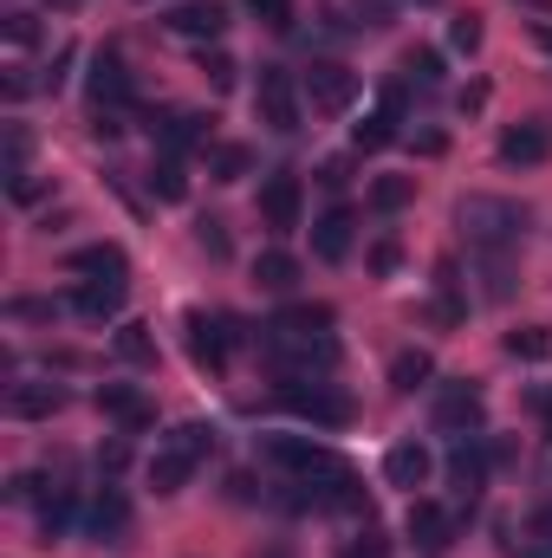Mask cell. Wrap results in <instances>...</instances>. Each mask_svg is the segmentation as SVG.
Returning <instances> with one entry per match:
<instances>
[{"label":"cell","mask_w":552,"mask_h":558,"mask_svg":"<svg viewBox=\"0 0 552 558\" xmlns=\"http://www.w3.org/2000/svg\"><path fill=\"white\" fill-rule=\"evenodd\" d=\"M215 454V422H176L163 441H156V454H149V487L169 500V494H182L195 474H202V461Z\"/></svg>","instance_id":"cell-1"},{"label":"cell","mask_w":552,"mask_h":558,"mask_svg":"<svg viewBox=\"0 0 552 558\" xmlns=\"http://www.w3.org/2000/svg\"><path fill=\"white\" fill-rule=\"evenodd\" d=\"M455 221H461V234H468L475 254H514L527 241V208L507 202V195H468L455 208Z\"/></svg>","instance_id":"cell-2"},{"label":"cell","mask_w":552,"mask_h":558,"mask_svg":"<svg viewBox=\"0 0 552 558\" xmlns=\"http://www.w3.org/2000/svg\"><path fill=\"white\" fill-rule=\"evenodd\" d=\"M261 351H267V364L279 377H332V364H338L332 331H292V325H274V318L261 331Z\"/></svg>","instance_id":"cell-3"},{"label":"cell","mask_w":552,"mask_h":558,"mask_svg":"<svg viewBox=\"0 0 552 558\" xmlns=\"http://www.w3.org/2000/svg\"><path fill=\"white\" fill-rule=\"evenodd\" d=\"M279 403H286V416L312 422V428H351L358 422V403L325 377H279Z\"/></svg>","instance_id":"cell-4"},{"label":"cell","mask_w":552,"mask_h":558,"mask_svg":"<svg viewBox=\"0 0 552 558\" xmlns=\"http://www.w3.org/2000/svg\"><path fill=\"white\" fill-rule=\"evenodd\" d=\"M254 111H261V124H267V131L292 137V131H299V118H305V85H299L286 65H261V85H254Z\"/></svg>","instance_id":"cell-5"},{"label":"cell","mask_w":552,"mask_h":558,"mask_svg":"<svg viewBox=\"0 0 552 558\" xmlns=\"http://www.w3.org/2000/svg\"><path fill=\"white\" fill-rule=\"evenodd\" d=\"M85 92H92V111H118V118L137 111V78H131V65H124L118 46H98V52H92Z\"/></svg>","instance_id":"cell-6"},{"label":"cell","mask_w":552,"mask_h":558,"mask_svg":"<svg viewBox=\"0 0 552 558\" xmlns=\"http://www.w3.org/2000/svg\"><path fill=\"white\" fill-rule=\"evenodd\" d=\"M261 454L274 461L279 474H292V481H319V474L345 468V454H332V448L312 441V435H261Z\"/></svg>","instance_id":"cell-7"},{"label":"cell","mask_w":552,"mask_h":558,"mask_svg":"<svg viewBox=\"0 0 552 558\" xmlns=\"http://www.w3.org/2000/svg\"><path fill=\"white\" fill-rule=\"evenodd\" d=\"M299 85H305V105H312L319 118H345V111L358 105V72H345L338 59H312V72H305Z\"/></svg>","instance_id":"cell-8"},{"label":"cell","mask_w":552,"mask_h":558,"mask_svg":"<svg viewBox=\"0 0 552 558\" xmlns=\"http://www.w3.org/2000/svg\"><path fill=\"white\" fill-rule=\"evenodd\" d=\"M261 221L274 234H299L305 228V182H299V169H274L261 182Z\"/></svg>","instance_id":"cell-9"},{"label":"cell","mask_w":552,"mask_h":558,"mask_svg":"<svg viewBox=\"0 0 552 558\" xmlns=\"http://www.w3.org/2000/svg\"><path fill=\"white\" fill-rule=\"evenodd\" d=\"M481 422H488V397L475 384H461V377L435 384V428L442 435H481Z\"/></svg>","instance_id":"cell-10"},{"label":"cell","mask_w":552,"mask_h":558,"mask_svg":"<svg viewBox=\"0 0 552 558\" xmlns=\"http://www.w3.org/2000/svg\"><path fill=\"white\" fill-rule=\"evenodd\" d=\"M189 325V357L202 364V371H228V357H235V318H221V312H189L182 318Z\"/></svg>","instance_id":"cell-11"},{"label":"cell","mask_w":552,"mask_h":558,"mask_svg":"<svg viewBox=\"0 0 552 558\" xmlns=\"http://www.w3.org/2000/svg\"><path fill=\"white\" fill-rule=\"evenodd\" d=\"M124 533H131V494L118 481H105L98 500L85 507V539L92 546H124Z\"/></svg>","instance_id":"cell-12"},{"label":"cell","mask_w":552,"mask_h":558,"mask_svg":"<svg viewBox=\"0 0 552 558\" xmlns=\"http://www.w3.org/2000/svg\"><path fill=\"white\" fill-rule=\"evenodd\" d=\"M0 410H7L13 422H52L59 410H65V384H52V377H13Z\"/></svg>","instance_id":"cell-13"},{"label":"cell","mask_w":552,"mask_h":558,"mask_svg":"<svg viewBox=\"0 0 552 558\" xmlns=\"http://www.w3.org/2000/svg\"><path fill=\"white\" fill-rule=\"evenodd\" d=\"M163 26H169L176 39H202V46H215V39L228 33V7H221V0H176V7L163 13Z\"/></svg>","instance_id":"cell-14"},{"label":"cell","mask_w":552,"mask_h":558,"mask_svg":"<svg viewBox=\"0 0 552 558\" xmlns=\"http://www.w3.org/2000/svg\"><path fill=\"white\" fill-rule=\"evenodd\" d=\"M149 131H156V149H163V156H189V149H208L215 118H208V111H163Z\"/></svg>","instance_id":"cell-15"},{"label":"cell","mask_w":552,"mask_h":558,"mask_svg":"<svg viewBox=\"0 0 552 558\" xmlns=\"http://www.w3.org/2000/svg\"><path fill=\"white\" fill-rule=\"evenodd\" d=\"M124 299H131V279H79V286L65 292V312H79V318L105 325V318H118V312H124Z\"/></svg>","instance_id":"cell-16"},{"label":"cell","mask_w":552,"mask_h":558,"mask_svg":"<svg viewBox=\"0 0 552 558\" xmlns=\"http://www.w3.org/2000/svg\"><path fill=\"white\" fill-rule=\"evenodd\" d=\"M98 410H105V416L118 422L124 435H143V428L156 422V403L143 397L137 384H98Z\"/></svg>","instance_id":"cell-17"},{"label":"cell","mask_w":552,"mask_h":558,"mask_svg":"<svg viewBox=\"0 0 552 558\" xmlns=\"http://www.w3.org/2000/svg\"><path fill=\"white\" fill-rule=\"evenodd\" d=\"M404 533H410L416 553H448V539H455V513H448V507H435V500H410Z\"/></svg>","instance_id":"cell-18"},{"label":"cell","mask_w":552,"mask_h":558,"mask_svg":"<svg viewBox=\"0 0 552 558\" xmlns=\"http://www.w3.org/2000/svg\"><path fill=\"white\" fill-rule=\"evenodd\" d=\"M351 234H358V221H351V208H325V215L312 221V260H325V267H338V260L351 254Z\"/></svg>","instance_id":"cell-19"},{"label":"cell","mask_w":552,"mask_h":558,"mask_svg":"<svg viewBox=\"0 0 552 558\" xmlns=\"http://www.w3.org/2000/svg\"><path fill=\"white\" fill-rule=\"evenodd\" d=\"M547 156H552L547 124H507V131H501V162H507V169H533V162H547Z\"/></svg>","instance_id":"cell-20"},{"label":"cell","mask_w":552,"mask_h":558,"mask_svg":"<svg viewBox=\"0 0 552 558\" xmlns=\"http://www.w3.org/2000/svg\"><path fill=\"white\" fill-rule=\"evenodd\" d=\"M429 474H435V454H429V448H422V441H397V448H391V454H384V481H391V487H429Z\"/></svg>","instance_id":"cell-21"},{"label":"cell","mask_w":552,"mask_h":558,"mask_svg":"<svg viewBox=\"0 0 552 558\" xmlns=\"http://www.w3.org/2000/svg\"><path fill=\"white\" fill-rule=\"evenodd\" d=\"M468 279H461V267L455 260H435V299H429V318L435 325H461L468 318V292H461Z\"/></svg>","instance_id":"cell-22"},{"label":"cell","mask_w":552,"mask_h":558,"mask_svg":"<svg viewBox=\"0 0 552 558\" xmlns=\"http://www.w3.org/2000/svg\"><path fill=\"white\" fill-rule=\"evenodd\" d=\"M124 247L118 241H92V247H72L65 254V274H92V279H124Z\"/></svg>","instance_id":"cell-23"},{"label":"cell","mask_w":552,"mask_h":558,"mask_svg":"<svg viewBox=\"0 0 552 558\" xmlns=\"http://www.w3.org/2000/svg\"><path fill=\"white\" fill-rule=\"evenodd\" d=\"M72 526H85V513H79V494H72V487H52V494L39 500V539L52 546V539H65Z\"/></svg>","instance_id":"cell-24"},{"label":"cell","mask_w":552,"mask_h":558,"mask_svg":"<svg viewBox=\"0 0 552 558\" xmlns=\"http://www.w3.org/2000/svg\"><path fill=\"white\" fill-rule=\"evenodd\" d=\"M364 202H371V215H404L416 202V175H377L364 189Z\"/></svg>","instance_id":"cell-25"},{"label":"cell","mask_w":552,"mask_h":558,"mask_svg":"<svg viewBox=\"0 0 552 558\" xmlns=\"http://www.w3.org/2000/svg\"><path fill=\"white\" fill-rule=\"evenodd\" d=\"M149 195H156V202H189V169H182V156H156V162H149Z\"/></svg>","instance_id":"cell-26"},{"label":"cell","mask_w":552,"mask_h":558,"mask_svg":"<svg viewBox=\"0 0 552 558\" xmlns=\"http://www.w3.org/2000/svg\"><path fill=\"white\" fill-rule=\"evenodd\" d=\"M429 377H435V357H429V351H397V357H391V390H404V397H410V390H422V384H429Z\"/></svg>","instance_id":"cell-27"},{"label":"cell","mask_w":552,"mask_h":558,"mask_svg":"<svg viewBox=\"0 0 552 558\" xmlns=\"http://www.w3.org/2000/svg\"><path fill=\"white\" fill-rule=\"evenodd\" d=\"M299 274H305V267H299L286 247H267V254L254 260V279H261L267 292H292V286H299Z\"/></svg>","instance_id":"cell-28"},{"label":"cell","mask_w":552,"mask_h":558,"mask_svg":"<svg viewBox=\"0 0 552 558\" xmlns=\"http://www.w3.org/2000/svg\"><path fill=\"white\" fill-rule=\"evenodd\" d=\"M111 351H118V357H124V364H156V338H149V325H143V318H124V325H118V338H111Z\"/></svg>","instance_id":"cell-29"},{"label":"cell","mask_w":552,"mask_h":558,"mask_svg":"<svg viewBox=\"0 0 552 558\" xmlns=\"http://www.w3.org/2000/svg\"><path fill=\"white\" fill-rule=\"evenodd\" d=\"M507 357H520V364H552V325H520V331H507Z\"/></svg>","instance_id":"cell-30"},{"label":"cell","mask_w":552,"mask_h":558,"mask_svg":"<svg viewBox=\"0 0 552 558\" xmlns=\"http://www.w3.org/2000/svg\"><path fill=\"white\" fill-rule=\"evenodd\" d=\"M248 169H254V149H248V143H215V149H208V175H215V182H241Z\"/></svg>","instance_id":"cell-31"},{"label":"cell","mask_w":552,"mask_h":558,"mask_svg":"<svg viewBox=\"0 0 552 558\" xmlns=\"http://www.w3.org/2000/svg\"><path fill=\"white\" fill-rule=\"evenodd\" d=\"M448 72H442V52L435 46H410L404 52V85H422V92H435Z\"/></svg>","instance_id":"cell-32"},{"label":"cell","mask_w":552,"mask_h":558,"mask_svg":"<svg viewBox=\"0 0 552 558\" xmlns=\"http://www.w3.org/2000/svg\"><path fill=\"white\" fill-rule=\"evenodd\" d=\"M391 143H397V118H391V111H371V118L351 131V149H358V156H371V149H391Z\"/></svg>","instance_id":"cell-33"},{"label":"cell","mask_w":552,"mask_h":558,"mask_svg":"<svg viewBox=\"0 0 552 558\" xmlns=\"http://www.w3.org/2000/svg\"><path fill=\"white\" fill-rule=\"evenodd\" d=\"M481 292L501 305L514 292V254H481Z\"/></svg>","instance_id":"cell-34"},{"label":"cell","mask_w":552,"mask_h":558,"mask_svg":"<svg viewBox=\"0 0 552 558\" xmlns=\"http://www.w3.org/2000/svg\"><path fill=\"white\" fill-rule=\"evenodd\" d=\"M26 156H33V137H26V124H7V156H0V175H7V182L33 175V169H26Z\"/></svg>","instance_id":"cell-35"},{"label":"cell","mask_w":552,"mask_h":558,"mask_svg":"<svg viewBox=\"0 0 552 558\" xmlns=\"http://www.w3.org/2000/svg\"><path fill=\"white\" fill-rule=\"evenodd\" d=\"M195 247H202L208 260H228V254H235V241H228V221H221V215H202V221H195Z\"/></svg>","instance_id":"cell-36"},{"label":"cell","mask_w":552,"mask_h":558,"mask_svg":"<svg viewBox=\"0 0 552 558\" xmlns=\"http://www.w3.org/2000/svg\"><path fill=\"white\" fill-rule=\"evenodd\" d=\"M46 494H52V481H46L39 468H26V474H13V481H7V500H13V507H39Z\"/></svg>","instance_id":"cell-37"},{"label":"cell","mask_w":552,"mask_h":558,"mask_svg":"<svg viewBox=\"0 0 552 558\" xmlns=\"http://www.w3.org/2000/svg\"><path fill=\"white\" fill-rule=\"evenodd\" d=\"M261 26H274V33H292V0H241Z\"/></svg>","instance_id":"cell-38"},{"label":"cell","mask_w":552,"mask_h":558,"mask_svg":"<svg viewBox=\"0 0 552 558\" xmlns=\"http://www.w3.org/2000/svg\"><path fill=\"white\" fill-rule=\"evenodd\" d=\"M0 33H7V46H20V52H26V46H39V20H33V13H20V7L0 20Z\"/></svg>","instance_id":"cell-39"},{"label":"cell","mask_w":552,"mask_h":558,"mask_svg":"<svg viewBox=\"0 0 552 558\" xmlns=\"http://www.w3.org/2000/svg\"><path fill=\"white\" fill-rule=\"evenodd\" d=\"M72 65H79V46H59L52 65L39 72V92H65V72H72Z\"/></svg>","instance_id":"cell-40"},{"label":"cell","mask_w":552,"mask_h":558,"mask_svg":"<svg viewBox=\"0 0 552 558\" xmlns=\"http://www.w3.org/2000/svg\"><path fill=\"white\" fill-rule=\"evenodd\" d=\"M202 72H208V85H215V92H228V85H235V72H241V65H235V59H228V52H221V46H215V52H208V46H202Z\"/></svg>","instance_id":"cell-41"},{"label":"cell","mask_w":552,"mask_h":558,"mask_svg":"<svg viewBox=\"0 0 552 558\" xmlns=\"http://www.w3.org/2000/svg\"><path fill=\"white\" fill-rule=\"evenodd\" d=\"M448 46H455V52H481V20H475V13L448 20Z\"/></svg>","instance_id":"cell-42"},{"label":"cell","mask_w":552,"mask_h":558,"mask_svg":"<svg viewBox=\"0 0 552 558\" xmlns=\"http://www.w3.org/2000/svg\"><path fill=\"white\" fill-rule=\"evenodd\" d=\"M65 312V299H7V318H52Z\"/></svg>","instance_id":"cell-43"},{"label":"cell","mask_w":552,"mask_h":558,"mask_svg":"<svg viewBox=\"0 0 552 558\" xmlns=\"http://www.w3.org/2000/svg\"><path fill=\"white\" fill-rule=\"evenodd\" d=\"M397 267H404V247H397V241L384 234V241L371 247V274H377V279H391V274H397Z\"/></svg>","instance_id":"cell-44"},{"label":"cell","mask_w":552,"mask_h":558,"mask_svg":"<svg viewBox=\"0 0 552 558\" xmlns=\"http://www.w3.org/2000/svg\"><path fill=\"white\" fill-rule=\"evenodd\" d=\"M345 558H391V546H384V533H377V526H364V533L345 546Z\"/></svg>","instance_id":"cell-45"},{"label":"cell","mask_w":552,"mask_h":558,"mask_svg":"<svg viewBox=\"0 0 552 558\" xmlns=\"http://www.w3.org/2000/svg\"><path fill=\"white\" fill-rule=\"evenodd\" d=\"M345 182H351V162H345V156H325V162H319V189H332V195H338Z\"/></svg>","instance_id":"cell-46"},{"label":"cell","mask_w":552,"mask_h":558,"mask_svg":"<svg viewBox=\"0 0 552 558\" xmlns=\"http://www.w3.org/2000/svg\"><path fill=\"white\" fill-rule=\"evenodd\" d=\"M488 461H494V468H514V441H507V435H488Z\"/></svg>","instance_id":"cell-47"},{"label":"cell","mask_w":552,"mask_h":558,"mask_svg":"<svg viewBox=\"0 0 552 558\" xmlns=\"http://www.w3.org/2000/svg\"><path fill=\"white\" fill-rule=\"evenodd\" d=\"M416 149H422V156H442V149H448V137H442V131H422V137H410Z\"/></svg>","instance_id":"cell-48"},{"label":"cell","mask_w":552,"mask_h":558,"mask_svg":"<svg viewBox=\"0 0 552 558\" xmlns=\"http://www.w3.org/2000/svg\"><path fill=\"white\" fill-rule=\"evenodd\" d=\"M455 105H461V111H481V105H488V85H468V92H461Z\"/></svg>","instance_id":"cell-49"},{"label":"cell","mask_w":552,"mask_h":558,"mask_svg":"<svg viewBox=\"0 0 552 558\" xmlns=\"http://www.w3.org/2000/svg\"><path fill=\"white\" fill-rule=\"evenodd\" d=\"M254 558H292V546H267V553H254Z\"/></svg>","instance_id":"cell-50"},{"label":"cell","mask_w":552,"mask_h":558,"mask_svg":"<svg viewBox=\"0 0 552 558\" xmlns=\"http://www.w3.org/2000/svg\"><path fill=\"white\" fill-rule=\"evenodd\" d=\"M533 39H540V46L552 52V26H533Z\"/></svg>","instance_id":"cell-51"},{"label":"cell","mask_w":552,"mask_h":558,"mask_svg":"<svg viewBox=\"0 0 552 558\" xmlns=\"http://www.w3.org/2000/svg\"><path fill=\"white\" fill-rule=\"evenodd\" d=\"M422 7H435V0H422Z\"/></svg>","instance_id":"cell-52"}]
</instances>
